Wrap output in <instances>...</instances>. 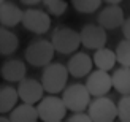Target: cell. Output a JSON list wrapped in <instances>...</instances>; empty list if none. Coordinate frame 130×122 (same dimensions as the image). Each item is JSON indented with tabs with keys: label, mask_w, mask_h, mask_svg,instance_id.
I'll list each match as a JSON object with an SVG mask.
<instances>
[{
	"label": "cell",
	"mask_w": 130,
	"mask_h": 122,
	"mask_svg": "<svg viewBox=\"0 0 130 122\" xmlns=\"http://www.w3.org/2000/svg\"><path fill=\"white\" fill-rule=\"evenodd\" d=\"M56 48L51 40H44V38H37V40L30 41L29 46L25 48V62L30 63L32 67H46L49 65L54 59Z\"/></svg>",
	"instance_id": "1"
},
{
	"label": "cell",
	"mask_w": 130,
	"mask_h": 122,
	"mask_svg": "<svg viewBox=\"0 0 130 122\" xmlns=\"http://www.w3.org/2000/svg\"><path fill=\"white\" fill-rule=\"evenodd\" d=\"M70 72L68 68L60 62L53 63L44 67L43 73H41V82L43 87L48 94H60L63 92V89L67 87V81H68Z\"/></svg>",
	"instance_id": "2"
},
{
	"label": "cell",
	"mask_w": 130,
	"mask_h": 122,
	"mask_svg": "<svg viewBox=\"0 0 130 122\" xmlns=\"http://www.w3.org/2000/svg\"><path fill=\"white\" fill-rule=\"evenodd\" d=\"M51 41H53L57 53L65 54V56H68L71 53H76L78 48L83 44L79 32H76L71 27H67V25L56 27L53 30V35H51Z\"/></svg>",
	"instance_id": "3"
},
{
	"label": "cell",
	"mask_w": 130,
	"mask_h": 122,
	"mask_svg": "<svg viewBox=\"0 0 130 122\" xmlns=\"http://www.w3.org/2000/svg\"><path fill=\"white\" fill-rule=\"evenodd\" d=\"M37 108L40 119L44 122H60L63 120L65 114L68 111L63 98L57 97V94H49L46 97H43L37 103Z\"/></svg>",
	"instance_id": "4"
},
{
	"label": "cell",
	"mask_w": 130,
	"mask_h": 122,
	"mask_svg": "<svg viewBox=\"0 0 130 122\" xmlns=\"http://www.w3.org/2000/svg\"><path fill=\"white\" fill-rule=\"evenodd\" d=\"M90 97L92 94L89 92V89L86 84H70L68 87L63 89L62 92V98L67 105L68 111L71 113H78V111H86L89 110V105H90Z\"/></svg>",
	"instance_id": "5"
},
{
	"label": "cell",
	"mask_w": 130,
	"mask_h": 122,
	"mask_svg": "<svg viewBox=\"0 0 130 122\" xmlns=\"http://www.w3.org/2000/svg\"><path fill=\"white\" fill-rule=\"evenodd\" d=\"M89 114L94 122H113L118 119V103L106 97H95L89 105Z\"/></svg>",
	"instance_id": "6"
},
{
	"label": "cell",
	"mask_w": 130,
	"mask_h": 122,
	"mask_svg": "<svg viewBox=\"0 0 130 122\" xmlns=\"http://www.w3.org/2000/svg\"><path fill=\"white\" fill-rule=\"evenodd\" d=\"M22 27L37 35H44L51 29V14L38 8H29L24 11Z\"/></svg>",
	"instance_id": "7"
},
{
	"label": "cell",
	"mask_w": 130,
	"mask_h": 122,
	"mask_svg": "<svg viewBox=\"0 0 130 122\" xmlns=\"http://www.w3.org/2000/svg\"><path fill=\"white\" fill-rule=\"evenodd\" d=\"M79 35H81V43L86 49L95 51V49H100L103 46H106V41H108L106 29L100 24L83 25V29L79 30Z\"/></svg>",
	"instance_id": "8"
},
{
	"label": "cell",
	"mask_w": 130,
	"mask_h": 122,
	"mask_svg": "<svg viewBox=\"0 0 130 122\" xmlns=\"http://www.w3.org/2000/svg\"><path fill=\"white\" fill-rule=\"evenodd\" d=\"M86 86L89 89V92L92 94V97L106 95L111 89H114L113 87V75H109V72H106V70L97 68L87 75Z\"/></svg>",
	"instance_id": "9"
},
{
	"label": "cell",
	"mask_w": 130,
	"mask_h": 122,
	"mask_svg": "<svg viewBox=\"0 0 130 122\" xmlns=\"http://www.w3.org/2000/svg\"><path fill=\"white\" fill-rule=\"evenodd\" d=\"M18 92H19V97H21V101H25V103H32V105H37L43 97H44V87H43V82L38 81L35 78H25L22 81L18 82Z\"/></svg>",
	"instance_id": "10"
},
{
	"label": "cell",
	"mask_w": 130,
	"mask_h": 122,
	"mask_svg": "<svg viewBox=\"0 0 130 122\" xmlns=\"http://www.w3.org/2000/svg\"><path fill=\"white\" fill-rule=\"evenodd\" d=\"M97 21L100 25H103L106 30H116L122 27V24L125 21L124 16V10L116 3H108V6H105L97 16Z\"/></svg>",
	"instance_id": "11"
},
{
	"label": "cell",
	"mask_w": 130,
	"mask_h": 122,
	"mask_svg": "<svg viewBox=\"0 0 130 122\" xmlns=\"http://www.w3.org/2000/svg\"><path fill=\"white\" fill-rule=\"evenodd\" d=\"M95 65L94 59L86 53H75L67 62V68L71 76L75 78H84L92 72V67Z\"/></svg>",
	"instance_id": "12"
},
{
	"label": "cell",
	"mask_w": 130,
	"mask_h": 122,
	"mask_svg": "<svg viewBox=\"0 0 130 122\" xmlns=\"http://www.w3.org/2000/svg\"><path fill=\"white\" fill-rule=\"evenodd\" d=\"M24 18V11L13 2H2L0 3V24L3 27L13 29L14 25L21 24Z\"/></svg>",
	"instance_id": "13"
},
{
	"label": "cell",
	"mask_w": 130,
	"mask_h": 122,
	"mask_svg": "<svg viewBox=\"0 0 130 122\" xmlns=\"http://www.w3.org/2000/svg\"><path fill=\"white\" fill-rule=\"evenodd\" d=\"M27 75V67L19 59H10L2 65V78L6 82H19Z\"/></svg>",
	"instance_id": "14"
},
{
	"label": "cell",
	"mask_w": 130,
	"mask_h": 122,
	"mask_svg": "<svg viewBox=\"0 0 130 122\" xmlns=\"http://www.w3.org/2000/svg\"><path fill=\"white\" fill-rule=\"evenodd\" d=\"M21 100L18 92V87L13 86H2L0 87V114H8L18 106V101Z\"/></svg>",
	"instance_id": "15"
},
{
	"label": "cell",
	"mask_w": 130,
	"mask_h": 122,
	"mask_svg": "<svg viewBox=\"0 0 130 122\" xmlns=\"http://www.w3.org/2000/svg\"><path fill=\"white\" fill-rule=\"evenodd\" d=\"M92 59H94V63H95L97 68L106 70V72H111L116 63H119L118 62V56H116V51L109 49L106 46H103L100 49H95Z\"/></svg>",
	"instance_id": "16"
},
{
	"label": "cell",
	"mask_w": 130,
	"mask_h": 122,
	"mask_svg": "<svg viewBox=\"0 0 130 122\" xmlns=\"http://www.w3.org/2000/svg\"><path fill=\"white\" fill-rule=\"evenodd\" d=\"M10 119L11 122H35L37 119H40V114L35 105L24 101L22 105H18L10 113Z\"/></svg>",
	"instance_id": "17"
},
{
	"label": "cell",
	"mask_w": 130,
	"mask_h": 122,
	"mask_svg": "<svg viewBox=\"0 0 130 122\" xmlns=\"http://www.w3.org/2000/svg\"><path fill=\"white\" fill-rule=\"evenodd\" d=\"M19 48V38L13 30L8 27H0V54L2 56H10L16 53Z\"/></svg>",
	"instance_id": "18"
},
{
	"label": "cell",
	"mask_w": 130,
	"mask_h": 122,
	"mask_svg": "<svg viewBox=\"0 0 130 122\" xmlns=\"http://www.w3.org/2000/svg\"><path fill=\"white\" fill-rule=\"evenodd\" d=\"M113 87L121 95L130 94V67H119L113 73Z\"/></svg>",
	"instance_id": "19"
},
{
	"label": "cell",
	"mask_w": 130,
	"mask_h": 122,
	"mask_svg": "<svg viewBox=\"0 0 130 122\" xmlns=\"http://www.w3.org/2000/svg\"><path fill=\"white\" fill-rule=\"evenodd\" d=\"M103 0H71L73 8L81 14H90L100 10Z\"/></svg>",
	"instance_id": "20"
},
{
	"label": "cell",
	"mask_w": 130,
	"mask_h": 122,
	"mask_svg": "<svg viewBox=\"0 0 130 122\" xmlns=\"http://www.w3.org/2000/svg\"><path fill=\"white\" fill-rule=\"evenodd\" d=\"M116 56H118V62L122 67H130V40L124 38L122 41L118 43L116 48Z\"/></svg>",
	"instance_id": "21"
},
{
	"label": "cell",
	"mask_w": 130,
	"mask_h": 122,
	"mask_svg": "<svg viewBox=\"0 0 130 122\" xmlns=\"http://www.w3.org/2000/svg\"><path fill=\"white\" fill-rule=\"evenodd\" d=\"M43 3L46 6L48 13L53 16H62L68 8V3L65 0H43Z\"/></svg>",
	"instance_id": "22"
},
{
	"label": "cell",
	"mask_w": 130,
	"mask_h": 122,
	"mask_svg": "<svg viewBox=\"0 0 130 122\" xmlns=\"http://www.w3.org/2000/svg\"><path fill=\"white\" fill-rule=\"evenodd\" d=\"M118 119L121 122H130V94L122 95L118 101Z\"/></svg>",
	"instance_id": "23"
},
{
	"label": "cell",
	"mask_w": 130,
	"mask_h": 122,
	"mask_svg": "<svg viewBox=\"0 0 130 122\" xmlns=\"http://www.w3.org/2000/svg\"><path fill=\"white\" fill-rule=\"evenodd\" d=\"M67 120L68 122H92V117H90V114L86 113V111H78V113L71 114Z\"/></svg>",
	"instance_id": "24"
},
{
	"label": "cell",
	"mask_w": 130,
	"mask_h": 122,
	"mask_svg": "<svg viewBox=\"0 0 130 122\" xmlns=\"http://www.w3.org/2000/svg\"><path fill=\"white\" fill-rule=\"evenodd\" d=\"M122 35H124V38H128L130 40V18H127L124 24H122Z\"/></svg>",
	"instance_id": "25"
},
{
	"label": "cell",
	"mask_w": 130,
	"mask_h": 122,
	"mask_svg": "<svg viewBox=\"0 0 130 122\" xmlns=\"http://www.w3.org/2000/svg\"><path fill=\"white\" fill-rule=\"evenodd\" d=\"M41 2H43V0H21V3L27 5V6H35V5L41 3Z\"/></svg>",
	"instance_id": "26"
},
{
	"label": "cell",
	"mask_w": 130,
	"mask_h": 122,
	"mask_svg": "<svg viewBox=\"0 0 130 122\" xmlns=\"http://www.w3.org/2000/svg\"><path fill=\"white\" fill-rule=\"evenodd\" d=\"M103 2H106V3H116V5H119L122 0H103Z\"/></svg>",
	"instance_id": "27"
},
{
	"label": "cell",
	"mask_w": 130,
	"mask_h": 122,
	"mask_svg": "<svg viewBox=\"0 0 130 122\" xmlns=\"http://www.w3.org/2000/svg\"><path fill=\"white\" fill-rule=\"evenodd\" d=\"M6 120H11V119L6 117V116H0V122H6Z\"/></svg>",
	"instance_id": "28"
},
{
	"label": "cell",
	"mask_w": 130,
	"mask_h": 122,
	"mask_svg": "<svg viewBox=\"0 0 130 122\" xmlns=\"http://www.w3.org/2000/svg\"><path fill=\"white\" fill-rule=\"evenodd\" d=\"M2 2H6V0H0V3H2Z\"/></svg>",
	"instance_id": "29"
}]
</instances>
